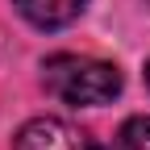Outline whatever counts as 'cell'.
Here are the masks:
<instances>
[{
    "label": "cell",
    "mask_w": 150,
    "mask_h": 150,
    "mask_svg": "<svg viewBox=\"0 0 150 150\" xmlns=\"http://www.w3.org/2000/svg\"><path fill=\"white\" fill-rule=\"evenodd\" d=\"M42 83H46V92L54 100L79 104V108L112 104L121 96V71L112 63L88 59V54H54V59H46Z\"/></svg>",
    "instance_id": "obj_1"
},
{
    "label": "cell",
    "mask_w": 150,
    "mask_h": 150,
    "mask_svg": "<svg viewBox=\"0 0 150 150\" xmlns=\"http://www.w3.org/2000/svg\"><path fill=\"white\" fill-rule=\"evenodd\" d=\"M13 150H100V146L63 117H33L17 129Z\"/></svg>",
    "instance_id": "obj_2"
},
{
    "label": "cell",
    "mask_w": 150,
    "mask_h": 150,
    "mask_svg": "<svg viewBox=\"0 0 150 150\" xmlns=\"http://www.w3.org/2000/svg\"><path fill=\"white\" fill-rule=\"evenodd\" d=\"M13 4L21 8V17L29 25H38V29H63V25H71L75 17L83 13L88 0H13Z\"/></svg>",
    "instance_id": "obj_3"
},
{
    "label": "cell",
    "mask_w": 150,
    "mask_h": 150,
    "mask_svg": "<svg viewBox=\"0 0 150 150\" xmlns=\"http://www.w3.org/2000/svg\"><path fill=\"white\" fill-rule=\"evenodd\" d=\"M112 150H150V117H129L112 138Z\"/></svg>",
    "instance_id": "obj_4"
},
{
    "label": "cell",
    "mask_w": 150,
    "mask_h": 150,
    "mask_svg": "<svg viewBox=\"0 0 150 150\" xmlns=\"http://www.w3.org/2000/svg\"><path fill=\"white\" fill-rule=\"evenodd\" d=\"M146 88H150V63H146Z\"/></svg>",
    "instance_id": "obj_5"
}]
</instances>
